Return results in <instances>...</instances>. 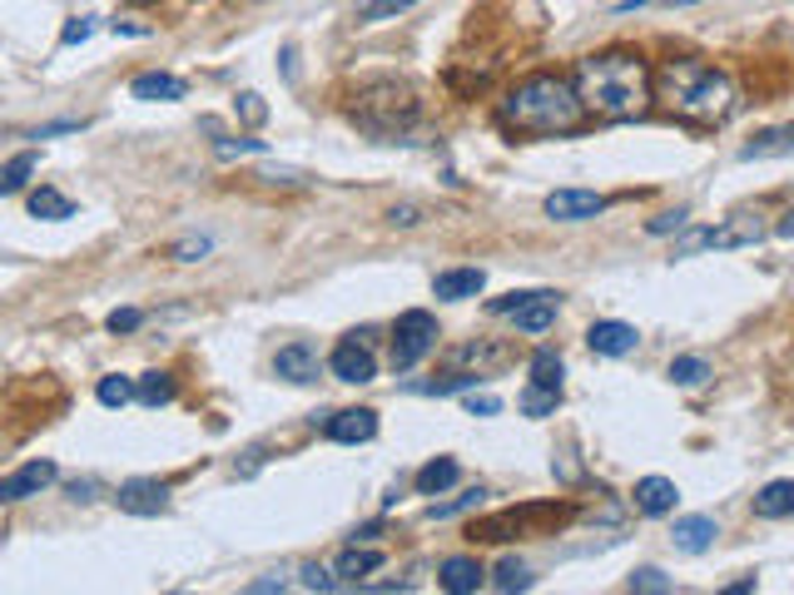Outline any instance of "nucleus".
<instances>
[{
    "label": "nucleus",
    "instance_id": "1",
    "mask_svg": "<svg viewBox=\"0 0 794 595\" xmlns=\"http://www.w3.org/2000/svg\"><path fill=\"white\" fill-rule=\"evenodd\" d=\"M576 95H581L586 115L596 119H641L651 109V65H645L635 50H601V55H586L571 75Z\"/></svg>",
    "mask_w": 794,
    "mask_h": 595
},
{
    "label": "nucleus",
    "instance_id": "2",
    "mask_svg": "<svg viewBox=\"0 0 794 595\" xmlns=\"http://www.w3.org/2000/svg\"><path fill=\"white\" fill-rule=\"evenodd\" d=\"M651 95L661 99L670 115L690 119V125H720V119H730V109H734L730 75L705 65V60H695V55L661 60V65L651 69Z\"/></svg>",
    "mask_w": 794,
    "mask_h": 595
},
{
    "label": "nucleus",
    "instance_id": "3",
    "mask_svg": "<svg viewBox=\"0 0 794 595\" xmlns=\"http://www.w3.org/2000/svg\"><path fill=\"white\" fill-rule=\"evenodd\" d=\"M581 119L586 105L566 75H526L502 99V125L522 129V134H571L581 129Z\"/></svg>",
    "mask_w": 794,
    "mask_h": 595
},
{
    "label": "nucleus",
    "instance_id": "4",
    "mask_svg": "<svg viewBox=\"0 0 794 595\" xmlns=\"http://www.w3.org/2000/svg\"><path fill=\"white\" fill-rule=\"evenodd\" d=\"M417 115H422V105H417L412 85H403V79H393V75L363 79L353 95V119L377 139L407 134V129L417 125Z\"/></svg>",
    "mask_w": 794,
    "mask_h": 595
},
{
    "label": "nucleus",
    "instance_id": "5",
    "mask_svg": "<svg viewBox=\"0 0 794 595\" xmlns=\"http://www.w3.org/2000/svg\"><path fill=\"white\" fill-rule=\"evenodd\" d=\"M770 238V224H764L760 208H740V214H730L725 224L715 228H690L685 238H675V253L670 258H690L695 248H720V253H730V248H754Z\"/></svg>",
    "mask_w": 794,
    "mask_h": 595
},
{
    "label": "nucleus",
    "instance_id": "6",
    "mask_svg": "<svg viewBox=\"0 0 794 595\" xmlns=\"http://www.w3.org/2000/svg\"><path fill=\"white\" fill-rule=\"evenodd\" d=\"M432 347H437V317L427 313V307H407L393 323V367L407 372V367H417Z\"/></svg>",
    "mask_w": 794,
    "mask_h": 595
},
{
    "label": "nucleus",
    "instance_id": "7",
    "mask_svg": "<svg viewBox=\"0 0 794 595\" xmlns=\"http://www.w3.org/2000/svg\"><path fill=\"white\" fill-rule=\"evenodd\" d=\"M337 382H373L377 377V357H373V333H347L343 343L328 357Z\"/></svg>",
    "mask_w": 794,
    "mask_h": 595
},
{
    "label": "nucleus",
    "instance_id": "8",
    "mask_svg": "<svg viewBox=\"0 0 794 595\" xmlns=\"http://www.w3.org/2000/svg\"><path fill=\"white\" fill-rule=\"evenodd\" d=\"M492 313H512L522 333H546L556 323V293H506L492 303Z\"/></svg>",
    "mask_w": 794,
    "mask_h": 595
},
{
    "label": "nucleus",
    "instance_id": "9",
    "mask_svg": "<svg viewBox=\"0 0 794 595\" xmlns=\"http://www.w3.org/2000/svg\"><path fill=\"white\" fill-rule=\"evenodd\" d=\"M115 501H119V511H129V516H159V511H169V486L159 482V476H129L115 491Z\"/></svg>",
    "mask_w": 794,
    "mask_h": 595
},
{
    "label": "nucleus",
    "instance_id": "10",
    "mask_svg": "<svg viewBox=\"0 0 794 595\" xmlns=\"http://www.w3.org/2000/svg\"><path fill=\"white\" fill-rule=\"evenodd\" d=\"M596 214H605V198L591 194V188H556V194H546V218H556V224H586Z\"/></svg>",
    "mask_w": 794,
    "mask_h": 595
},
{
    "label": "nucleus",
    "instance_id": "11",
    "mask_svg": "<svg viewBox=\"0 0 794 595\" xmlns=\"http://www.w3.org/2000/svg\"><path fill=\"white\" fill-rule=\"evenodd\" d=\"M55 476H60L55 462H25L20 472L0 476V501H25V496H40Z\"/></svg>",
    "mask_w": 794,
    "mask_h": 595
},
{
    "label": "nucleus",
    "instance_id": "12",
    "mask_svg": "<svg viewBox=\"0 0 794 595\" xmlns=\"http://www.w3.org/2000/svg\"><path fill=\"white\" fill-rule=\"evenodd\" d=\"M273 372L283 377V382H298V387L318 382V347L303 343V337H298V343H288V347H278Z\"/></svg>",
    "mask_w": 794,
    "mask_h": 595
},
{
    "label": "nucleus",
    "instance_id": "13",
    "mask_svg": "<svg viewBox=\"0 0 794 595\" xmlns=\"http://www.w3.org/2000/svg\"><path fill=\"white\" fill-rule=\"evenodd\" d=\"M328 436L343 446H357V442H373L377 436V412L373 407H347V412H333L328 416Z\"/></svg>",
    "mask_w": 794,
    "mask_h": 595
},
{
    "label": "nucleus",
    "instance_id": "14",
    "mask_svg": "<svg viewBox=\"0 0 794 595\" xmlns=\"http://www.w3.org/2000/svg\"><path fill=\"white\" fill-rule=\"evenodd\" d=\"M586 343H591V353H601V357H631L635 343H641V333H635L631 323H615V317H605V323H591Z\"/></svg>",
    "mask_w": 794,
    "mask_h": 595
},
{
    "label": "nucleus",
    "instance_id": "15",
    "mask_svg": "<svg viewBox=\"0 0 794 595\" xmlns=\"http://www.w3.org/2000/svg\"><path fill=\"white\" fill-rule=\"evenodd\" d=\"M675 501H680V486L670 476H641L635 482V511L641 516H665L675 511Z\"/></svg>",
    "mask_w": 794,
    "mask_h": 595
},
{
    "label": "nucleus",
    "instance_id": "16",
    "mask_svg": "<svg viewBox=\"0 0 794 595\" xmlns=\"http://www.w3.org/2000/svg\"><path fill=\"white\" fill-rule=\"evenodd\" d=\"M482 581H486V571L476 555H452V561H442V575H437V585H442L447 595H472V591H482Z\"/></svg>",
    "mask_w": 794,
    "mask_h": 595
},
{
    "label": "nucleus",
    "instance_id": "17",
    "mask_svg": "<svg viewBox=\"0 0 794 595\" xmlns=\"http://www.w3.org/2000/svg\"><path fill=\"white\" fill-rule=\"evenodd\" d=\"M184 89H189L184 79H179V75H164V69H149V75H135V79H129V95L144 99V105H159V99H164V105H169V99H184Z\"/></svg>",
    "mask_w": 794,
    "mask_h": 595
},
{
    "label": "nucleus",
    "instance_id": "18",
    "mask_svg": "<svg viewBox=\"0 0 794 595\" xmlns=\"http://www.w3.org/2000/svg\"><path fill=\"white\" fill-rule=\"evenodd\" d=\"M715 536H720L715 516H680V521H675V531H670V541L680 545V551L700 555V551H710V545H715Z\"/></svg>",
    "mask_w": 794,
    "mask_h": 595
},
{
    "label": "nucleus",
    "instance_id": "19",
    "mask_svg": "<svg viewBox=\"0 0 794 595\" xmlns=\"http://www.w3.org/2000/svg\"><path fill=\"white\" fill-rule=\"evenodd\" d=\"M794 154V125H780V129H764V134H754L750 144H740V159L750 164V159H790Z\"/></svg>",
    "mask_w": 794,
    "mask_h": 595
},
{
    "label": "nucleus",
    "instance_id": "20",
    "mask_svg": "<svg viewBox=\"0 0 794 595\" xmlns=\"http://www.w3.org/2000/svg\"><path fill=\"white\" fill-rule=\"evenodd\" d=\"M437 298H447V303H457V298H476L486 288V273L482 268H447V273H437Z\"/></svg>",
    "mask_w": 794,
    "mask_h": 595
},
{
    "label": "nucleus",
    "instance_id": "21",
    "mask_svg": "<svg viewBox=\"0 0 794 595\" xmlns=\"http://www.w3.org/2000/svg\"><path fill=\"white\" fill-rule=\"evenodd\" d=\"M754 516L764 521H780V516H794V482H770L754 491Z\"/></svg>",
    "mask_w": 794,
    "mask_h": 595
},
{
    "label": "nucleus",
    "instance_id": "22",
    "mask_svg": "<svg viewBox=\"0 0 794 595\" xmlns=\"http://www.w3.org/2000/svg\"><path fill=\"white\" fill-rule=\"evenodd\" d=\"M457 476H462L457 456H432V462L417 472V491H422V496H437V491H447V486H457Z\"/></svg>",
    "mask_w": 794,
    "mask_h": 595
},
{
    "label": "nucleus",
    "instance_id": "23",
    "mask_svg": "<svg viewBox=\"0 0 794 595\" xmlns=\"http://www.w3.org/2000/svg\"><path fill=\"white\" fill-rule=\"evenodd\" d=\"M377 565H383V551H357V545H347V551L333 561V575L337 581H363V575H373Z\"/></svg>",
    "mask_w": 794,
    "mask_h": 595
},
{
    "label": "nucleus",
    "instance_id": "24",
    "mask_svg": "<svg viewBox=\"0 0 794 595\" xmlns=\"http://www.w3.org/2000/svg\"><path fill=\"white\" fill-rule=\"evenodd\" d=\"M30 214L45 218V224H60V218H75V204H69L60 188H35V194H30Z\"/></svg>",
    "mask_w": 794,
    "mask_h": 595
},
{
    "label": "nucleus",
    "instance_id": "25",
    "mask_svg": "<svg viewBox=\"0 0 794 595\" xmlns=\"http://www.w3.org/2000/svg\"><path fill=\"white\" fill-rule=\"evenodd\" d=\"M135 397H139L144 407H164V402H174V377H169V372H144V377L135 382Z\"/></svg>",
    "mask_w": 794,
    "mask_h": 595
},
{
    "label": "nucleus",
    "instance_id": "26",
    "mask_svg": "<svg viewBox=\"0 0 794 595\" xmlns=\"http://www.w3.org/2000/svg\"><path fill=\"white\" fill-rule=\"evenodd\" d=\"M417 0H357V25H377V20H397L403 10H412Z\"/></svg>",
    "mask_w": 794,
    "mask_h": 595
},
{
    "label": "nucleus",
    "instance_id": "27",
    "mask_svg": "<svg viewBox=\"0 0 794 595\" xmlns=\"http://www.w3.org/2000/svg\"><path fill=\"white\" fill-rule=\"evenodd\" d=\"M492 585H496V591H502V595H512V591H526V585H532V571H526V561H516V555H506V561L492 571Z\"/></svg>",
    "mask_w": 794,
    "mask_h": 595
},
{
    "label": "nucleus",
    "instance_id": "28",
    "mask_svg": "<svg viewBox=\"0 0 794 595\" xmlns=\"http://www.w3.org/2000/svg\"><path fill=\"white\" fill-rule=\"evenodd\" d=\"M35 174V154H15V159H6L0 164V194H15V188H25V178Z\"/></svg>",
    "mask_w": 794,
    "mask_h": 595
},
{
    "label": "nucleus",
    "instance_id": "29",
    "mask_svg": "<svg viewBox=\"0 0 794 595\" xmlns=\"http://www.w3.org/2000/svg\"><path fill=\"white\" fill-rule=\"evenodd\" d=\"M561 372H566V363L556 353H536L532 357V382L536 387H551V392H561Z\"/></svg>",
    "mask_w": 794,
    "mask_h": 595
},
{
    "label": "nucleus",
    "instance_id": "30",
    "mask_svg": "<svg viewBox=\"0 0 794 595\" xmlns=\"http://www.w3.org/2000/svg\"><path fill=\"white\" fill-rule=\"evenodd\" d=\"M95 397L105 407H125V402H135V382H129V377H119V372H109V377H99Z\"/></svg>",
    "mask_w": 794,
    "mask_h": 595
},
{
    "label": "nucleus",
    "instance_id": "31",
    "mask_svg": "<svg viewBox=\"0 0 794 595\" xmlns=\"http://www.w3.org/2000/svg\"><path fill=\"white\" fill-rule=\"evenodd\" d=\"M705 377H710L705 357H675V363H670V382L675 387H700Z\"/></svg>",
    "mask_w": 794,
    "mask_h": 595
},
{
    "label": "nucleus",
    "instance_id": "32",
    "mask_svg": "<svg viewBox=\"0 0 794 595\" xmlns=\"http://www.w3.org/2000/svg\"><path fill=\"white\" fill-rule=\"evenodd\" d=\"M556 402H561V392H551V387H526L522 392V412L526 416H551L556 412Z\"/></svg>",
    "mask_w": 794,
    "mask_h": 595
},
{
    "label": "nucleus",
    "instance_id": "33",
    "mask_svg": "<svg viewBox=\"0 0 794 595\" xmlns=\"http://www.w3.org/2000/svg\"><path fill=\"white\" fill-rule=\"evenodd\" d=\"M631 591H645V595H665V591H675V581L670 575H661L655 565H641V571H631Z\"/></svg>",
    "mask_w": 794,
    "mask_h": 595
},
{
    "label": "nucleus",
    "instance_id": "34",
    "mask_svg": "<svg viewBox=\"0 0 794 595\" xmlns=\"http://www.w3.org/2000/svg\"><path fill=\"white\" fill-rule=\"evenodd\" d=\"M457 357H462V363H476V372H482V367H502L506 363V347H476L472 343V347H462Z\"/></svg>",
    "mask_w": 794,
    "mask_h": 595
},
{
    "label": "nucleus",
    "instance_id": "35",
    "mask_svg": "<svg viewBox=\"0 0 794 595\" xmlns=\"http://www.w3.org/2000/svg\"><path fill=\"white\" fill-rule=\"evenodd\" d=\"M218 159H238V154H264V139H218L214 144Z\"/></svg>",
    "mask_w": 794,
    "mask_h": 595
},
{
    "label": "nucleus",
    "instance_id": "36",
    "mask_svg": "<svg viewBox=\"0 0 794 595\" xmlns=\"http://www.w3.org/2000/svg\"><path fill=\"white\" fill-rule=\"evenodd\" d=\"M482 496H486L482 486H472V491H462V496H457V501H447V506H432V516H437V521H447V516H457V511H472V506L482 501Z\"/></svg>",
    "mask_w": 794,
    "mask_h": 595
},
{
    "label": "nucleus",
    "instance_id": "37",
    "mask_svg": "<svg viewBox=\"0 0 794 595\" xmlns=\"http://www.w3.org/2000/svg\"><path fill=\"white\" fill-rule=\"evenodd\" d=\"M208 248H214V238L198 234V238H184V244H174V258H179V263H194V258H204Z\"/></svg>",
    "mask_w": 794,
    "mask_h": 595
},
{
    "label": "nucleus",
    "instance_id": "38",
    "mask_svg": "<svg viewBox=\"0 0 794 595\" xmlns=\"http://www.w3.org/2000/svg\"><path fill=\"white\" fill-rule=\"evenodd\" d=\"M139 323H144L139 307H115V313H109V333H135Z\"/></svg>",
    "mask_w": 794,
    "mask_h": 595
},
{
    "label": "nucleus",
    "instance_id": "39",
    "mask_svg": "<svg viewBox=\"0 0 794 595\" xmlns=\"http://www.w3.org/2000/svg\"><path fill=\"white\" fill-rule=\"evenodd\" d=\"M337 585H343V581H337V575H328L323 565H308V571H303V591H337Z\"/></svg>",
    "mask_w": 794,
    "mask_h": 595
},
{
    "label": "nucleus",
    "instance_id": "40",
    "mask_svg": "<svg viewBox=\"0 0 794 595\" xmlns=\"http://www.w3.org/2000/svg\"><path fill=\"white\" fill-rule=\"evenodd\" d=\"M238 115H244L248 125H264V119H268V105H264L258 95H238Z\"/></svg>",
    "mask_w": 794,
    "mask_h": 595
},
{
    "label": "nucleus",
    "instance_id": "41",
    "mask_svg": "<svg viewBox=\"0 0 794 595\" xmlns=\"http://www.w3.org/2000/svg\"><path fill=\"white\" fill-rule=\"evenodd\" d=\"M685 224H690V214H685V208H670V214L651 218V234H675V228H685Z\"/></svg>",
    "mask_w": 794,
    "mask_h": 595
},
{
    "label": "nucleus",
    "instance_id": "42",
    "mask_svg": "<svg viewBox=\"0 0 794 595\" xmlns=\"http://www.w3.org/2000/svg\"><path fill=\"white\" fill-rule=\"evenodd\" d=\"M89 35H95V20H89V15L85 20H69V25L60 30V40H65V45H79V40H89Z\"/></svg>",
    "mask_w": 794,
    "mask_h": 595
},
{
    "label": "nucleus",
    "instance_id": "43",
    "mask_svg": "<svg viewBox=\"0 0 794 595\" xmlns=\"http://www.w3.org/2000/svg\"><path fill=\"white\" fill-rule=\"evenodd\" d=\"M466 412H472V416H492V412H502V397H466Z\"/></svg>",
    "mask_w": 794,
    "mask_h": 595
},
{
    "label": "nucleus",
    "instance_id": "44",
    "mask_svg": "<svg viewBox=\"0 0 794 595\" xmlns=\"http://www.w3.org/2000/svg\"><path fill=\"white\" fill-rule=\"evenodd\" d=\"M115 35H154V25H144V20H115Z\"/></svg>",
    "mask_w": 794,
    "mask_h": 595
},
{
    "label": "nucleus",
    "instance_id": "45",
    "mask_svg": "<svg viewBox=\"0 0 794 595\" xmlns=\"http://www.w3.org/2000/svg\"><path fill=\"white\" fill-rule=\"evenodd\" d=\"M258 178H268V184H278V178H283V184H303V174H298V169H264Z\"/></svg>",
    "mask_w": 794,
    "mask_h": 595
},
{
    "label": "nucleus",
    "instance_id": "46",
    "mask_svg": "<svg viewBox=\"0 0 794 595\" xmlns=\"http://www.w3.org/2000/svg\"><path fill=\"white\" fill-rule=\"evenodd\" d=\"M387 218H393L397 228H412V224H417V218H422V214H417L412 204H403V208H393V214H387Z\"/></svg>",
    "mask_w": 794,
    "mask_h": 595
},
{
    "label": "nucleus",
    "instance_id": "47",
    "mask_svg": "<svg viewBox=\"0 0 794 595\" xmlns=\"http://www.w3.org/2000/svg\"><path fill=\"white\" fill-rule=\"evenodd\" d=\"M283 585H288L283 575H264V581H254L248 591H254V595H264V591H283Z\"/></svg>",
    "mask_w": 794,
    "mask_h": 595
},
{
    "label": "nucleus",
    "instance_id": "48",
    "mask_svg": "<svg viewBox=\"0 0 794 595\" xmlns=\"http://www.w3.org/2000/svg\"><path fill=\"white\" fill-rule=\"evenodd\" d=\"M89 491H95V482H69V496H75V501H89Z\"/></svg>",
    "mask_w": 794,
    "mask_h": 595
},
{
    "label": "nucleus",
    "instance_id": "49",
    "mask_svg": "<svg viewBox=\"0 0 794 595\" xmlns=\"http://www.w3.org/2000/svg\"><path fill=\"white\" fill-rule=\"evenodd\" d=\"M754 591V581H730L725 585V595H750Z\"/></svg>",
    "mask_w": 794,
    "mask_h": 595
},
{
    "label": "nucleus",
    "instance_id": "50",
    "mask_svg": "<svg viewBox=\"0 0 794 595\" xmlns=\"http://www.w3.org/2000/svg\"><path fill=\"white\" fill-rule=\"evenodd\" d=\"M774 234H780V238H794V214H784V218H780V228H774Z\"/></svg>",
    "mask_w": 794,
    "mask_h": 595
},
{
    "label": "nucleus",
    "instance_id": "51",
    "mask_svg": "<svg viewBox=\"0 0 794 595\" xmlns=\"http://www.w3.org/2000/svg\"><path fill=\"white\" fill-rule=\"evenodd\" d=\"M665 6H695V0H665Z\"/></svg>",
    "mask_w": 794,
    "mask_h": 595
}]
</instances>
